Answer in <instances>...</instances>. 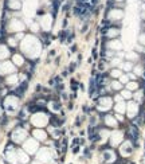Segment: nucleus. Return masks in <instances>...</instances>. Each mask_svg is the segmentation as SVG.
<instances>
[{"instance_id": "nucleus-1", "label": "nucleus", "mask_w": 145, "mask_h": 164, "mask_svg": "<svg viewBox=\"0 0 145 164\" xmlns=\"http://www.w3.org/2000/svg\"><path fill=\"white\" fill-rule=\"evenodd\" d=\"M98 156H100V164H114L120 159V156H118V153L116 152V149L109 147L108 144L101 148Z\"/></svg>"}, {"instance_id": "nucleus-2", "label": "nucleus", "mask_w": 145, "mask_h": 164, "mask_svg": "<svg viewBox=\"0 0 145 164\" xmlns=\"http://www.w3.org/2000/svg\"><path fill=\"white\" fill-rule=\"evenodd\" d=\"M134 143L129 139H125L120 147H118V156L121 159H129L134 152Z\"/></svg>"}, {"instance_id": "nucleus-3", "label": "nucleus", "mask_w": 145, "mask_h": 164, "mask_svg": "<svg viewBox=\"0 0 145 164\" xmlns=\"http://www.w3.org/2000/svg\"><path fill=\"white\" fill-rule=\"evenodd\" d=\"M28 139V132L27 129H24L23 126H18L16 129H14L11 133V140L15 145H22L26 140Z\"/></svg>"}, {"instance_id": "nucleus-4", "label": "nucleus", "mask_w": 145, "mask_h": 164, "mask_svg": "<svg viewBox=\"0 0 145 164\" xmlns=\"http://www.w3.org/2000/svg\"><path fill=\"white\" fill-rule=\"evenodd\" d=\"M35 159L42 164H50L54 159L53 151H51L48 147H40L39 151H38L36 155H35Z\"/></svg>"}, {"instance_id": "nucleus-5", "label": "nucleus", "mask_w": 145, "mask_h": 164, "mask_svg": "<svg viewBox=\"0 0 145 164\" xmlns=\"http://www.w3.org/2000/svg\"><path fill=\"white\" fill-rule=\"evenodd\" d=\"M113 105H114V101L109 96H101L97 100V110L101 112V113H108L113 108Z\"/></svg>"}, {"instance_id": "nucleus-6", "label": "nucleus", "mask_w": 145, "mask_h": 164, "mask_svg": "<svg viewBox=\"0 0 145 164\" xmlns=\"http://www.w3.org/2000/svg\"><path fill=\"white\" fill-rule=\"evenodd\" d=\"M40 148V143L36 141L34 137H31V139H27L24 143L22 144V149L24 152H27L30 156H35L36 152L39 151Z\"/></svg>"}, {"instance_id": "nucleus-7", "label": "nucleus", "mask_w": 145, "mask_h": 164, "mask_svg": "<svg viewBox=\"0 0 145 164\" xmlns=\"http://www.w3.org/2000/svg\"><path fill=\"white\" fill-rule=\"evenodd\" d=\"M124 140H125V132H124V131H113V132H110V137H109L108 145L116 149V148H118V147L122 144Z\"/></svg>"}, {"instance_id": "nucleus-8", "label": "nucleus", "mask_w": 145, "mask_h": 164, "mask_svg": "<svg viewBox=\"0 0 145 164\" xmlns=\"http://www.w3.org/2000/svg\"><path fill=\"white\" fill-rule=\"evenodd\" d=\"M48 121H50V116H48L47 113H45L43 110L36 112V113H34L32 117H31V124L35 126H39V128L46 126Z\"/></svg>"}, {"instance_id": "nucleus-9", "label": "nucleus", "mask_w": 145, "mask_h": 164, "mask_svg": "<svg viewBox=\"0 0 145 164\" xmlns=\"http://www.w3.org/2000/svg\"><path fill=\"white\" fill-rule=\"evenodd\" d=\"M138 109H140L138 104L136 101H133V100L126 102V114L129 119H134V117L138 116Z\"/></svg>"}, {"instance_id": "nucleus-10", "label": "nucleus", "mask_w": 145, "mask_h": 164, "mask_svg": "<svg viewBox=\"0 0 145 164\" xmlns=\"http://www.w3.org/2000/svg\"><path fill=\"white\" fill-rule=\"evenodd\" d=\"M102 122H103V125H105L106 128H117L118 124H120L117 120H116L114 114H110V113H106L105 116H103Z\"/></svg>"}, {"instance_id": "nucleus-11", "label": "nucleus", "mask_w": 145, "mask_h": 164, "mask_svg": "<svg viewBox=\"0 0 145 164\" xmlns=\"http://www.w3.org/2000/svg\"><path fill=\"white\" fill-rule=\"evenodd\" d=\"M120 28L118 27H114V26H110V27H106L105 31H103V36L109 39H117L120 36Z\"/></svg>"}, {"instance_id": "nucleus-12", "label": "nucleus", "mask_w": 145, "mask_h": 164, "mask_svg": "<svg viewBox=\"0 0 145 164\" xmlns=\"http://www.w3.org/2000/svg\"><path fill=\"white\" fill-rule=\"evenodd\" d=\"M47 136H48L47 132L43 131V129H40V128H36V129H34L32 131V137L39 143H46L47 141Z\"/></svg>"}, {"instance_id": "nucleus-13", "label": "nucleus", "mask_w": 145, "mask_h": 164, "mask_svg": "<svg viewBox=\"0 0 145 164\" xmlns=\"http://www.w3.org/2000/svg\"><path fill=\"white\" fill-rule=\"evenodd\" d=\"M16 153H18L19 164H30L31 163V156L27 153V152L23 151L22 147H20V148H16Z\"/></svg>"}, {"instance_id": "nucleus-14", "label": "nucleus", "mask_w": 145, "mask_h": 164, "mask_svg": "<svg viewBox=\"0 0 145 164\" xmlns=\"http://www.w3.org/2000/svg\"><path fill=\"white\" fill-rule=\"evenodd\" d=\"M106 50H112L114 53L122 50V43H121L118 39H110V41L106 43Z\"/></svg>"}, {"instance_id": "nucleus-15", "label": "nucleus", "mask_w": 145, "mask_h": 164, "mask_svg": "<svg viewBox=\"0 0 145 164\" xmlns=\"http://www.w3.org/2000/svg\"><path fill=\"white\" fill-rule=\"evenodd\" d=\"M15 71L12 63L10 62H2L0 63V76H4V74H11Z\"/></svg>"}, {"instance_id": "nucleus-16", "label": "nucleus", "mask_w": 145, "mask_h": 164, "mask_svg": "<svg viewBox=\"0 0 145 164\" xmlns=\"http://www.w3.org/2000/svg\"><path fill=\"white\" fill-rule=\"evenodd\" d=\"M113 109H114V113L125 114V113H126V102H125V101L116 102L114 105H113Z\"/></svg>"}, {"instance_id": "nucleus-17", "label": "nucleus", "mask_w": 145, "mask_h": 164, "mask_svg": "<svg viewBox=\"0 0 145 164\" xmlns=\"http://www.w3.org/2000/svg\"><path fill=\"white\" fill-rule=\"evenodd\" d=\"M125 59L129 62H137L138 59H140V54L136 53V51H128V53H125Z\"/></svg>"}, {"instance_id": "nucleus-18", "label": "nucleus", "mask_w": 145, "mask_h": 164, "mask_svg": "<svg viewBox=\"0 0 145 164\" xmlns=\"http://www.w3.org/2000/svg\"><path fill=\"white\" fill-rule=\"evenodd\" d=\"M110 89H112V91H116V93H117V91H121L122 90V83H121L120 81H118V79H112V81H110Z\"/></svg>"}, {"instance_id": "nucleus-19", "label": "nucleus", "mask_w": 145, "mask_h": 164, "mask_svg": "<svg viewBox=\"0 0 145 164\" xmlns=\"http://www.w3.org/2000/svg\"><path fill=\"white\" fill-rule=\"evenodd\" d=\"M133 67H134V63H133V62H129V61H125V62L121 63L118 69H121V70L125 71V73H130V71L133 70Z\"/></svg>"}, {"instance_id": "nucleus-20", "label": "nucleus", "mask_w": 145, "mask_h": 164, "mask_svg": "<svg viewBox=\"0 0 145 164\" xmlns=\"http://www.w3.org/2000/svg\"><path fill=\"white\" fill-rule=\"evenodd\" d=\"M5 83H7L8 86L18 85V83H19V77H18V74H12V76H8L7 78H5Z\"/></svg>"}, {"instance_id": "nucleus-21", "label": "nucleus", "mask_w": 145, "mask_h": 164, "mask_svg": "<svg viewBox=\"0 0 145 164\" xmlns=\"http://www.w3.org/2000/svg\"><path fill=\"white\" fill-rule=\"evenodd\" d=\"M133 101H136V102H143L144 101V90L143 89H138V90H136L134 93H133Z\"/></svg>"}, {"instance_id": "nucleus-22", "label": "nucleus", "mask_w": 145, "mask_h": 164, "mask_svg": "<svg viewBox=\"0 0 145 164\" xmlns=\"http://www.w3.org/2000/svg\"><path fill=\"white\" fill-rule=\"evenodd\" d=\"M132 71L137 76V78L138 77H143V76H145V66L144 65H136Z\"/></svg>"}, {"instance_id": "nucleus-23", "label": "nucleus", "mask_w": 145, "mask_h": 164, "mask_svg": "<svg viewBox=\"0 0 145 164\" xmlns=\"http://www.w3.org/2000/svg\"><path fill=\"white\" fill-rule=\"evenodd\" d=\"M12 61H14V65H16V66H23L26 63L24 57H22L20 54H14V55H12Z\"/></svg>"}, {"instance_id": "nucleus-24", "label": "nucleus", "mask_w": 145, "mask_h": 164, "mask_svg": "<svg viewBox=\"0 0 145 164\" xmlns=\"http://www.w3.org/2000/svg\"><path fill=\"white\" fill-rule=\"evenodd\" d=\"M122 74H124V71L121 70V69L114 67V69L110 70V78H112V79H118L121 76H122Z\"/></svg>"}, {"instance_id": "nucleus-25", "label": "nucleus", "mask_w": 145, "mask_h": 164, "mask_svg": "<svg viewBox=\"0 0 145 164\" xmlns=\"http://www.w3.org/2000/svg\"><path fill=\"white\" fill-rule=\"evenodd\" d=\"M10 57V48L5 45H0V59H5Z\"/></svg>"}, {"instance_id": "nucleus-26", "label": "nucleus", "mask_w": 145, "mask_h": 164, "mask_svg": "<svg viewBox=\"0 0 145 164\" xmlns=\"http://www.w3.org/2000/svg\"><path fill=\"white\" fill-rule=\"evenodd\" d=\"M125 86H126L128 90H130L132 93H133V91H136V90H138V89H140V83H138L137 81H129Z\"/></svg>"}, {"instance_id": "nucleus-27", "label": "nucleus", "mask_w": 145, "mask_h": 164, "mask_svg": "<svg viewBox=\"0 0 145 164\" xmlns=\"http://www.w3.org/2000/svg\"><path fill=\"white\" fill-rule=\"evenodd\" d=\"M120 94L125 101H130V100H133V93L130 90H128V89H122V90L120 91Z\"/></svg>"}, {"instance_id": "nucleus-28", "label": "nucleus", "mask_w": 145, "mask_h": 164, "mask_svg": "<svg viewBox=\"0 0 145 164\" xmlns=\"http://www.w3.org/2000/svg\"><path fill=\"white\" fill-rule=\"evenodd\" d=\"M122 62H124V61H122L121 58H118V57H114L113 59H110V63H109V65H110V67H112V69H114V67H120V65H121Z\"/></svg>"}, {"instance_id": "nucleus-29", "label": "nucleus", "mask_w": 145, "mask_h": 164, "mask_svg": "<svg viewBox=\"0 0 145 164\" xmlns=\"http://www.w3.org/2000/svg\"><path fill=\"white\" fill-rule=\"evenodd\" d=\"M7 43H8V46H10V47H12V48L18 47V41H16L15 36H8V38H7Z\"/></svg>"}, {"instance_id": "nucleus-30", "label": "nucleus", "mask_w": 145, "mask_h": 164, "mask_svg": "<svg viewBox=\"0 0 145 164\" xmlns=\"http://www.w3.org/2000/svg\"><path fill=\"white\" fill-rule=\"evenodd\" d=\"M116 57V53L112 50H105V59L106 61H110V59H113Z\"/></svg>"}, {"instance_id": "nucleus-31", "label": "nucleus", "mask_w": 145, "mask_h": 164, "mask_svg": "<svg viewBox=\"0 0 145 164\" xmlns=\"http://www.w3.org/2000/svg\"><path fill=\"white\" fill-rule=\"evenodd\" d=\"M118 81H120L121 83H122V85H126L128 82H129V78H128V76H126V73H124L122 76L120 77V78H118Z\"/></svg>"}, {"instance_id": "nucleus-32", "label": "nucleus", "mask_w": 145, "mask_h": 164, "mask_svg": "<svg viewBox=\"0 0 145 164\" xmlns=\"http://www.w3.org/2000/svg\"><path fill=\"white\" fill-rule=\"evenodd\" d=\"M128 78H129V81H137V76H136L133 71H130V73H126Z\"/></svg>"}, {"instance_id": "nucleus-33", "label": "nucleus", "mask_w": 145, "mask_h": 164, "mask_svg": "<svg viewBox=\"0 0 145 164\" xmlns=\"http://www.w3.org/2000/svg\"><path fill=\"white\" fill-rule=\"evenodd\" d=\"M114 117H116V120H117L118 122H124V120H125V117H124V114L114 113Z\"/></svg>"}, {"instance_id": "nucleus-34", "label": "nucleus", "mask_w": 145, "mask_h": 164, "mask_svg": "<svg viewBox=\"0 0 145 164\" xmlns=\"http://www.w3.org/2000/svg\"><path fill=\"white\" fill-rule=\"evenodd\" d=\"M138 41H140V45H141V46H144V47H145V32L141 34L140 38H138Z\"/></svg>"}, {"instance_id": "nucleus-35", "label": "nucleus", "mask_w": 145, "mask_h": 164, "mask_svg": "<svg viewBox=\"0 0 145 164\" xmlns=\"http://www.w3.org/2000/svg\"><path fill=\"white\" fill-rule=\"evenodd\" d=\"M15 38H16V41H20V39L24 38V34H23V32H16L15 34Z\"/></svg>"}, {"instance_id": "nucleus-36", "label": "nucleus", "mask_w": 145, "mask_h": 164, "mask_svg": "<svg viewBox=\"0 0 145 164\" xmlns=\"http://www.w3.org/2000/svg\"><path fill=\"white\" fill-rule=\"evenodd\" d=\"M141 19H143V20L145 22V11H143V12H141Z\"/></svg>"}, {"instance_id": "nucleus-37", "label": "nucleus", "mask_w": 145, "mask_h": 164, "mask_svg": "<svg viewBox=\"0 0 145 164\" xmlns=\"http://www.w3.org/2000/svg\"><path fill=\"white\" fill-rule=\"evenodd\" d=\"M141 10L145 11V3H143V4H141Z\"/></svg>"}, {"instance_id": "nucleus-38", "label": "nucleus", "mask_w": 145, "mask_h": 164, "mask_svg": "<svg viewBox=\"0 0 145 164\" xmlns=\"http://www.w3.org/2000/svg\"><path fill=\"white\" fill-rule=\"evenodd\" d=\"M124 0H114V3H122Z\"/></svg>"}]
</instances>
